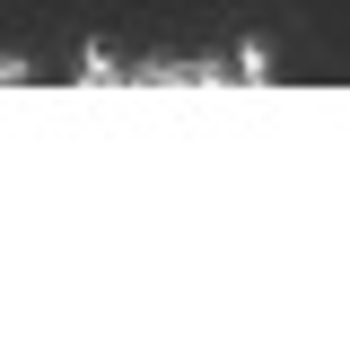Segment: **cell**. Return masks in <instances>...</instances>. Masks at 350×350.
<instances>
[{
	"label": "cell",
	"instance_id": "2",
	"mask_svg": "<svg viewBox=\"0 0 350 350\" xmlns=\"http://www.w3.org/2000/svg\"><path fill=\"white\" fill-rule=\"evenodd\" d=\"M36 70H27V53H0V88H27Z\"/></svg>",
	"mask_w": 350,
	"mask_h": 350
},
{
	"label": "cell",
	"instance_id": "1",
	"mask_svg": "<svg viewBox=\"0 0 350 350\" xmlns=\"http://www.w3.org/2000/svg\"><path fill=\"white\" fill-rule=\"evenodd\" d=\"M79 79H88V88H131V62H114V53H88Z\"/></svg>",
	"mask_w": 350,
	"mask_h": 350
}]
</instances>
